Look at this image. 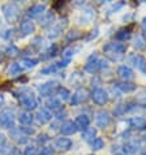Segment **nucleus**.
I'll list each match as a JSON object with an SVG mask.
<instances>
[{"label": "nucleus", "instance_id": "nucleus-30", "mask_svg": "<svg viewBox=\"0 0 146 155\" xmlns=\"http://www.w3.org/2000/svg\"><path fill=\"white\" fill-rule=\"evenodd\" d=\"M63 28H64V24H59V25H56V26H54L52 28V30L50 31V34H48V38H56V37H59L60 35V33L63 31Z\"/></svg>", "mask_w": 146, "mask_h": 155}, {"label": "nucleus", "instance_id": "nucleus-3", "mask_svg": "<svg viewBox=\"0 0 146 155\" xmlns=\"http://www.w3.org/2000/svg\"><path fill=\"white\" fill-rule=\"evenodd\" d=\"M3 15L8 22H16L20 16V9L15 3H7L3 5Z\"/></svg>", "mask_w": 146, "mask_h": 155}, {"label": "nucleus", "instance_id": "nucleus-28", "mask_svg": "<svg viewBox=\"0 0 146 155\" xmlns=\"http://www.w3.org/2000/svg\"><path fill=\"white\" fill-rule=\"evenodd\" d=\"M116 86L120 90H121V91H124V93H131V91H133V90L136 89V85L131 84V82H120Z\"/></svg>", "mask_w": 146, "mask_h": 155}, {"label": "nucleus", "instance_id": "nucleus-44", "mask_svg": "<svg viewBox=\"0 0 146 155\" xmlns=\"http://www.w3.org/2000/svg\"><path fill=\"white\" fill-rule=\"evenodd\" d=\"M8 155H21V151H20L18 149H16V147H15V149H12V150H11Z\"/></svg>", "mask_w": 146, "mask_h": 155}, {"label": "nucleus", "instance_id": "nucleus-26", "mask_svg": "<svg viewBox=\"0 0 146 155\" xmlns=\"http://www.w3.org/2000/svg\"><path fill=\"white\" fill-rule=\"evenodd\" d=\"M131 125L133 128L138 129V130H142V129L146 128V121H145L142 117H134V119L131 120Z\"/></svg>", "mask_w": 146, "mask_h": 155}, {"label": "nucleus", "instance_id": "nucleus-41", "mask_svg": "<svg viewBox=\"0 0 146 155\" xmlns=\"http://www.w3.org/2000/svg\"><path fill=\"white\" fill-rule=\"evenodd\" d=\"M72 55H73V50H72V48H67V50L63 52V59H65V60H71Z\"/></svg>", "mask_w": 146, "mask_h": 155}, {"label": "nucleus", "instance_id": "nucleus-20", "mask_svg": "<svg viewBox=\"0 0 146 155\" xmlns=\"http://www.w3.org/2000/svg\"><path fill=\"white\" fill-rule=\"evenodd\" d=\"M118 74L121 77L123 80H132L133 78V71L131 69V68H128V67H120L119 69H118Z\"/></svg>", "mask_w": 146, "mask_h": 155}, {"label": "nucleus", "instance_id": "nucleus-6", "mask_svg": "<svg viewBox=\"0 0 146 155\" xmlns=\"http://www.w3.org/2000/svg\"><path fill=\"white\" fill-rule=\"evenodd\" d=\"M60 87L58 81H48V82H45L43 85L39 86V93L42 97H50L54 95L55 93H58V89Z\"/></svg>", "mask_w": 146, "mask_h": 155}, {"label": "nucleus", "instance_id": "nucleus-47", "mask_svg": "<svg viewBox=\"0 0 146 155\" xmlns=\"http://www.w3.org/2000/svg\"><path fill=\"white\" fill-rule=\"evenodd\" d=\"M2 59H3V54L0 52V61H2Z\"/></svg>", "mask_w": 146, "mask_h": 155}, {"label": "nucleus", "instance_id": "nucleus-31", "mask_svg": "<svg viewBox=\"0 0 146 155\" xmlns=\"http://www.w3.org/2000/svg\"><path fill=\"white\" fill-rule=\"evenodd\" d=\"M58 95H59V98L61 99L63 102H65V101H69V98H71V93L68 91V90L65 89V87H59L58 89Z\"/></svg>", "mask_w": 146, "mask_h": 155}, {"label": "nucleus", "instance_id": "nucleus-43", "mask_svg": "<svg viewBox=\"0 0 146 155\" xmlns=\"http://www.w3.org/2000/svg\"><path fill=\"white\" fill-rule=\"evenodd\" d=\"M21 129H22V130L26 133V134H33V133L35 132L33 128H26V127H21Z\"/></svg>", "mask_w": 146, "mask_h": 155}, {"label": "nucleus", "instance_id": "nucleus-27", "mask_svg": "<svg viewBox=\"0 0 146 155\" xmlns=\"http://www.w3.org/2000/svg\"><path fill=\"white\" fill-rule=\"evenodd\" d=\"M22 71H24L22 67H21L18 63H13V64H11L9 68H8V74L9 76H17V74H20Z\"/></svg>", "mask_w": 146, "mask_h": 155}, {"label": "nucleus", "instance_id": "nucleus-23", "mask_svg": "<svg viewBox=\"0 0 146 155\" xmlns=\"http://www.w3.org/2000/svg\"><path fill=\"white\" fill-rule=\"evenodd\" d=\"M52 21H54V15H52V12H46V13L42 16L39 24H41V26L47 28V26H50V25H52Z\"/></svg>", "mask_w": 146, "mask_h": 155}, {"label": "nucleus", "instance_id": "nucleus-4", "mask_svg": "<svg viewBox=\"0 0 146 155\" xmlns=\"http://www.w3.org/2000/svg\"><path fill=\"white\" fill-rule=\"evenodd\" d=\"M15 127V114L11 110H4L0 112V128L13 129Z\"/></svg>", "mask_w": 146, "mask_h": 155}, {"label": "nucleus", "instance_id": "nucleus-22", "mask_svg": "<svg viewBox=\"0 0 146 155\" xmlns=\"http://www.w3.org/2000/svg\"><path fill=\"white\" fill-rule=\"evenodd\" d=\"M133 106H131V103H120V104H118L116 107H115L114 110V114L116 116H120V115H124L125 112H128Z\"/></svg>", "mask_w": 146, "mask_h": 155}, {"label": "nucleus", "instance_id": "nucleus-29", "mask_svg": "<svg viewBox=\"0 0 146 155\" xmlns=\"http://www.w3.org/2000/svg\"><path fill=\"white\" fill-rule=\"evenodd\" d=\"M18 54H20V50L17 48L15 45L8 46L7 50H5V55L7 56H9V58H16V56H18Z\"/></svg>", "mask_w": 146, "mask_h": 155}, {"label": "nucleus", "instance_id": "nucleus-37", "mask_svg": "<svg viewBox=\"0 0 146 155\" xmlns=\"http://www.w3.org/2000/svg\"><path fill=\"white\" fill-rule=\"evenodd\" d=\"M7 149V138L3 133H0V153H3Z\"/></svg>", "mask_w": 146, "mask_h": 155}, {"label": "nucleus", "instance_id": "nucleus-11", "mask_svg": "<svg viewBox=\"0 0 146 155\" xmlns=\"http://www.w3.org/2000/svg\"><path fill=\"white\" fill-rule=\"evenodd\" d=\"M91 98H93V101L95 102L97 104H105V103L107 102V99H108V97H107V93L103 89H99V87L93 90Z\"/></svg>", "mask_w": 146, "mask_h": 155}, {"label": "nucleus", "instance_id": "nucleus-42", "mask_svg": "<svg viewBox=\"0 0 146 155\" xmlns=\"http://www.w3.org/2000/svg\"><path fill=\"white\" fill-rule=\"evenodd\" d=\"M38 155H52V151H51L48 147H45V149L41 150V153L38 154Z\"/></svg>", "mask_w": 146, "mask_h": 155}, {"label": "nucleus", "instance_id": "nucleus-19", "mask_svg": "<svg viewBox=\"0 0 146 155\" xmlns=\"http://www.w3.org/2000/svg\"><path fill=\"white\" fill-rule=\"evenodd\" d=\"M76 130H77V128H76V125H75V123H73V121H65V123H63L61 124V128H60V132H61L63 134H65V136L73 134Z\"/></svg>", "mask_w": 146, "mask_h": 155}, {"label": "nucleus", "instance_id": "nucleus-45", "mask_svg": "<svg viewBox=\"0 0 146 155\" xmlns=\"http://www.w3.org/2000/svg\"><path fill=\"white\" fill-rule=\"evenodd\" d=\"M142 31H144V34L146 35V17L142 20Z\"/></svg>", "mask_w": 146, "mask_h": 155}, {"label": "nucleus", "instance_id": "nucleus-17", "mask_svg": "<svg viewBox=\"0 0 146 155\" xmlns=\"http://www.w3.org/2000/svg\"><path fill=\"white\" fill-rule=\"evenodd\" d=\"M51 117H52V115H51V112L47 108H42L39 110L37 112L35 115V119H37V121L39 123V124H46V123H48Z\"/></svg>", "mask_w": 146, "mask_h": 155}, {"label": "nucleus", "instance_id": "nucleus-8", "mask_svg": "<svg viewBox=\"0 0 146 155\" xmlns=\"http://www.w3.org/2000/svg\"><path fill=\"white\" fill-rule=\"evenodd\" d=\"M11 138L16 141L18 145H24V143H26L28 142V134L25 133L21 128H13V129H11Z\"/></svg>", "mask_w": 146, "mask_h": 155}, {"label": "nucleus", "instance_id": "nucleus-10", "mask_svg": "<svg viewBox=\"0 0 146 155\" xmlns=\"http://www.w3.org/2000/svg\"><path fill=\"white\" fill-rule=\"evenodd\" d=\"M34 30H35V26H34V24L30 20L25 18V20L21 21V25H20V34H21V37L30 35L32 33H34Z\"/></svg>", "mask_w": 146, "mask_h": 155}, {"label": "nucleus", "instance_id": "nucleus-25", "mask_svg": "<svg viewBox=\"0 0 146 155\" xmlns=\"http://www.w3.org/2000/svg\"><path fill=\"white\" fill-rule=\"evenodd\" d=\"M22 69H28V68H33L38 64V59H30V58H25V59H21V61L18 63Z\"/></svg>", "mask_w": 146, "mask_h": 155}, {"label": "nucleus", "instance_id": "nucleus-35", "mask_svg": "<svg viewBox=\"0 0 146 155\" xmlns=\"http://www.w3.org/2000/svg\"><path fill=\"white\" fill-rule=\"evenodd\" d=\"M103 147V141L101 138H95L91 142V149L93 150H101Z\"/></svg>", "mask_w": 146, "mask_h": 155}, {"label": "nucleus", "instance_id": "nucleus-39", "mask_svg": "<svg viewBox=\"0 0 146 155\" xmlns=\"http://www.w3.org/2000/svg\"><path fill=\"white\" fill-rule=\"evenodd\" d=\"M24 155H37V149L34 146H28L24 151Z\"/></svg>", "mask_w": 146, "mask_h": 155}, {"label": "nucleus", "instance_id": "nucleus-32", "mask_svg": "<svg viewBox=\"0 0 146 155\" xmlns=\"http://www.w3.org/2000/svg\"><path fill=\"white\" fill-rule=\"evenodd\" d=\"M56 51H58V46L56 45H52V46H50L48 47V50L46 51V55H43L42 56V59H48V58H51V56H55L56 55Z\"/></svg>", "mask_w": 146, "mask_h": 155}, {"label": "nucleus", "instance_id": "nucleus-16", "mask_svg": "<svg viewBox=\"0 0 146 155\" xmlns=\"http://www.w3.org/2000/svg\"><path fill=\"white\" fill-rule=\"evenodd\" d=\"M89 124H90V119H89V116L86 115H80V116H77V119L75 120V125L77 128V130H85V129H88L89 127Z\"/></svg>", "mask_w": 146, "mask_h": 155}, {"label": "nucleus", "instance_id": "nucleus-5", "mask_svg": "<svg viewBox=\"0 0 146 155\" xmlns=\"http://www.w3.org/2000/svg\"><path fill=\"white\" fill-rule=\"evenodd\" d=\"M103 51L108 55H114V54L121 55L127 51V46L121 42H111V43H108V45H106L105 47H103Z\"/></svg>", "mask_w": 146, "mask_h": 155}, {"label": "nucleus", "instance_id": "nucleus-40", "mask_svg": "<svg viewBox=\"0 0 146 155\" xmlns=\"http://www.w3.org/2000/svg\"><path fill=\"white\" fill-rule=\"evenodd\" d=\"M137 102H138L141 106L146 107V91H144V93H141V94H140V95H138V99H137Z\"/></svg>", "mask_w": 146, "mask_h": 155}, {"label": "nucleus", "instance_id": "nucleus-33", "mask_svg": "<svg viewBox=\"0 0 146 155\" xmlns=\"http://www.w3.org/2000/svg\"><path fill=\"white\" fill-rule=\"evenodd\" d=\"M134 46L137 47V48H140V50L146 48V39H145L144 37L138 35V37L136 38V41H134Z\"/></svg>", "mask_w": 146, "mask_h": 155}, {"label": "nucleus", "instance_id": "nucleus-21", "mask_svg": "<svg viewBox=\"0 0 146 155\" xmlns=\"http://www.w3.org/2000/svg\"><path fill=\"white\" fill-rule=\"evenodd\" d=\"M18 121L20 124H22V125H30V124L33 123V115L29 114L28 111H24V112H20L18 115Z\"/></svg>", "mask_w": 146, "mask_h": 155}, {"label": "nucleus", "instance_id": "nucleus-12", "mask_svg": "<svg viewBox=\"0 0 146 155\" xmlns=\"http://www.w3.org/2000/svg\"><path fill=\"white\" fill-rule=\"evenodd\" d=\"M88 95L89 94L85 89H78L75 94H73V97L71 99L72 104H80V103H84L88 99Z\"/></svg>", "mask_w": 146, "mask_h": 155}, {"label": "nucleus", "instance_id": "nucleus-38", "mask_svg": "<svg viewBox=\"0 0 146 155\" xmlns=\"http://www.w3.org/2000/svg\"><path fill=\"white\" fill-rule=\"evenodd\" d=\"M13 35H15V30L13 29H8L2 34V37L4 38V39H11V38H13Z\"/></svg>", "mask_w": 146, "mask_h": 155}, {"label": "nucleus", "instance_id": "nucleus-34", "mask_svg": "<svg viewBox=\"0 0 146 155\" xmlns=\"http://www.w3.org/2000/svg\"><path fill=\"white\" fill-rule=\"evenodd\" d=\"M131 29L132 28H127V29L120 30V31L118 33V38H119V39H127V38H129V35H131Z\"/></svg>", "mask_w": 146, "mask_h": 155}, {"label": "nucleus", "instance_id": "nucleus-36", "mask_svg": "<svg viewBox=\"0 0 146 155\" xmlns=\"http://www.w3.org/2000/svg\"><path fill=\"white\" fill-rule=\"evenodd\" d=\"M136 150H137V146L134 143H127L124 146V151H125V154H133Z\"/></svg>", "mask_w": 146, "mask_h": 155}, {"label": "nucleus", "instance_id": "nucleus-18", "mask_svg": "<svg viewBox=\"0 0 146 155\" xmlns=\"http://www.w3.org/2000/svg\"><path fill=\"white\" fill-rule=\"evenodd\" d=\"M46 106L47 108L54 111V112H60L61 111V103H60V101H58L56 98H50L46 101Z\"/></svg>", "mask_w": 146, "mask_h": 155}, {"label": "nucleus", "instance_id": "nucleus-13", "mask_svg": "<svg viewBox=\"0 0 146 155\" xmlns=\"http://www.w3.org/2000/svg\"><path fill=\"white\" fill-rule=\"evenodd\" d=\"M111 121V116L107 111H99L97 114V124L101 128H106Z\"/></svg>", "mask_w": 146, "mask_h": 155}, {"label": "nucleus", "instance_id": "nucleus-2", "mask_svg": "<svg viewBox=\"0 0 146 155\" xmlns=\"http://www.w3.org/2000/svg\"><path fill=\"white\" fill-rule=\"evenodd\" d=\"M106 65H107V63L103 59H101L98 55H91L90 59L88 60L86 65H85V71L89 73H95L98 71L103 69Z\"/></svg>", "mask_w": 146, "mask_h": 155}, {"label": "nucleus", "instance_id": "nucleus-46", "mask_svg": "<svg viewBox=\"0 0 146 155\" xmlns=\"http://www.w3.org/2000/svg\"><path fill=\"white\" fill-rule=\"evenodd\" d=\"M3 104H4V97L2 95V94H0V108L3 107Z\"/></svg>", "mask_w": 146, "mask_h": 155}, {"label": "nucleus", "instance_id": "nucleus-7", "mask_svg": "<svg viewBox=\"0 0 146 155\" xmlns=\"http://www.w3.org/2000/svg\"><path fill=\"white\" fill-rule=\"evenodd\" d=\"M69 61H71V60H65V59H61V61L54 63V64H51V65H48V67L43 68V69L41 71V73H42V74H52V73L58 72L59 69H61V68L67 67L68 64H69Z\"/></svg>", "mask_w": 146, "mask_h": 155}, {"label": "nucleus", "instance_id": "nucleus-15", "mask_svg": "<svg viewBox=\"0 0 146 155\" xmlns=\"http://www.w3.org/2000/svg\"><path fill=\"white\" fill-rule=\"evenodd\" d=\"M55 147L59 151H68L71 147H72V141L69 138H65V137H63V138H59L55 141Z\"/></svg>", "mask_w": 146, "mask_h": 155}, {"label": "nucleus", "instance_id": "nucleus-1", "mask_svg": "<svg viewBox=\"0 0 146 155\" xmlns=\"http://www.w3.org/2000/svg\"><path fill=\"white\" fill-rule=\"evenodd\" d=\"M15 97L18 99V102L22 104L26 110H34L38 106V101L35 95L33 94V91H30L29 89H22L20 91L15 93Z\"/></svg>", "mask_w": 146, "mask_h": 155}, {"label": "nucleus", "instance_id": "nucleus-9", "mask_svg": "<svg viewBox=\"0 0 146 155\" xmlns=\"http://www.w3.org/2000/svg\"><path fill=\"white\" fill-rule=\"evenodd\" d=\"M46 5L45 4H35V5L30 7L28 9V17L30 18H38V17H42L46 13Z\"/></svg>", "mask_w": 146, "mask_h": 155}, {"label": "nucleus", "instance_id": "nucleus-14", "mask_svg": "<svg viewBox=\"0 0 146 155\" xmlns=\"http://www.w3.org/2000/svg\"><path fill=\"white\" fill-rule=\"evenodd\" d=\"M129 60L137 69H140L141 72L146 73V60L142 56H140V55H132V56L129 58Z\"/></svg>", "mask_w": 146, "mask_h": 155}, {"label": "nucleus", "instance_id": "nucleus-24", "mask_svg": "<svg viewBox=\"0 0 146 155\" xmlns=\"http://www.w3.org/2000/svg\"><path fill=\"white\" fill-rule=\"evenodd\" d=\"M95 134H97V130L94 128H88V129H85V132L82 133V138L86 141V142H91L95 140Z\"/></svg>", "mask_w": 146, "mask_h": 155}]
</instances>
